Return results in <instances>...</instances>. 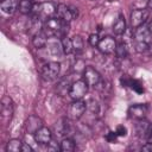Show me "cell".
Returning <instances> with one entry per match:
<instances>
[{"label": "cell", "mask_w": 152, "mask_h": 152, "mask_svg": "<svg viewBox=\"0 0 152 152\" xmlns=\"http://www.w3.org/2000/svg\"><path fill=\"white\" fill-rule=\"evenodd\" d=\"M25 127H26V131L30 134H34L39 128L43 127V120L39 116L31 115V116L27 118V120L25 122Z\"/></svg>", "instance_id": "13"}, {"label": "cell", "mask_w": 152, "mask_h": 152, "mask_svg": "<svg viewBox=\"0 0 152 152\" xmlns=\"http://www.w3.org/2000/svg\"><path fill=\"white\" fill-rule=\"evenodd\" d=\"M134 40L151 44V42H152V32H151L150 27L146 26L145 24L139 26V27H137L135 31H134Z\"/></svg>", "instance_id": "10"}, {"label": "cell", "mask_w": 152, "mask_h": 152, "mask_svg": "<svg viewBox=\"0 0 152 152\" xmlns=\"http://www.w3.org/2000/svg\"><path fill=\"white\" fill-rule=\"evenodd\" d=\"M74 69H75V71H76V72H83V71H84V69H86V65H84L83 61L78 59V61L75 63Z\"/></svg>", "instance_id": "32"}, {"label": "cell", "mask_w": 152, "mask_h": 152, "mask_svg": "<svg viewBox=\"0 0 152 152\" xmlns=\"http://www.w3.org/2000/svg\"><path fill=\"white\" fill-rule=\"evenodd\" d=\"M59 71H61V64L58 62H49L43 65L40 70V76L44 81L50 82L57 78V76L59 75Z\"/></svg>", "instance_id": "3"}, {"label": "cell", "mask_w": 152, "mask_h": 152, "mask_svg": "<svg viewBox=\"0 0 152 152\" xmlns=\"http://www.w3.org/2000/svg\"><path fill=\"white\" fill-rule=\"evenodd\" d=\"M33 2L28 1V0H20V4H19V12L21 14H31L32 10H33Z\"/></svg>", "instance_id": "23"}, {"label": "cell", "mask_w": 152, "mask_h": 152, "mask_svg": "<svg viewBox=\"0 0 152 152\" xmlns=\"http://www.w3.org/2000/svg\"><path fill=\"white\" fill-rule=\"evenodd\" d=\"M141 150L142 151H150V150H152V146L151 145H146V146H142Z\"/></svg>", "instance_id": "38"}, {"label": "cell", "mask_w": 152, "mask_h": 152, "mask_svg": "<svg viewBox=\"0 0 152 152\" xmlns=\"http://www.w3.org/2000/svg\"><path fill=\"white\" fill-rule=\"evenodd\" d=\"M23 147V141L19 139H11L7 145H6V151L7 152H19L21 151Z\"/></svg>", "instance_id": "20"}, {"label": "cell", "mask_w": 152, "mask_h": 152, "mask_svg": "<svg viewBox=\"0 0 152 152\" xmlns=\"http://www.w3.org/2000/svg\"><path fill=\"white\" fill-rule=\"evenodd\" d=\"M138 124L135 125V131H137V134L139 137H142L147 133V129H148V122L145 120V119H141V120H137Z\"/></svg>", "instance_id": "24"}, {"label": "cell", "mask_w": 152, "mask_h": 152, "mask_svg": "<svg viewBox=\"0 0 152 152\" xmlns=\"http://www.w3.org/2000/svg\"><path fill=\"white\" fill-rule=\"evenodd\" d=\"M28 1H31V2H34V1H36V0H28Z\"/></svg>", "instance_id": "40"}, {"label": "cell", "mask_w": 152, "mask_h": 152, "mask_svg": "<svg viewBox=\"0 0 152 152\" xmlns=\"http://www.w3.org/2000/svg\"><path fill=\"white\" fill-rule=\"evenodd\" d=\"M34 140L38 142V144H42V145H48L50 141H51V138H52V133L51 131L48 128V127H42L39 128L34 134Z\"/></svg>", "instance_id": "12"}, {"label": "cell", "mask_w": 152, "mask_h": 152, "mask_svg": "<svg viewBox=\"0 0 152 152\" xmlns=\"http://www.w3.org/2000/svg\"><path fill=\"white\" fill-rule=\"evenodd\" d=\"M115 55L118 58H126L128 55V49L127 45L125 43H119L116 44V49H115Z\"/></svg>", "instance_id": "27"}, {"label": "cell", "mask_w": 152, "mask_h": 152, "mask_svg": "<svg viewBox=\"0 0 152 152\" xmlns=\"http://www.w3.org/2000/svg\"><path fill=\"white\" fill-rule=\"evenodd\" d=\"M115 132H116V134H118V137H125V135L127 134V128H126L125 126H122V125H120V126H118V127H116V129H115Z\"/></svg>", "instance_id": "33"}, {"label": "cell", "mask_w": 152, "mask_h": 152, "mask_svg": "<svg viewBox=\"0 0 152 152\" xmlns=\"http://www.w3.org/2000/svg\"><path fill=\"white\" fill-rule=\"evenodd\" d=\"M86 106H87V110L88 112H90L93 115H96L97 113H99V103H97V101L96 100H94V99H89L87 102H86Z\"/></svg>", "instance_id": "28"}, {"label": "cell", "mask_w": 152, "mask_h": 152, "mask_svg": "<svg viewBox=\"0 0 152 152\" xmlns=\"http://www.w3.org/2000/svg\"><path fill=\"white\" fill-rule=\"evenodd\" d=\"M20 0H2L0 2V10L6 14H13L19 8Z\"/></svg>", "instance_id": "14"}, {"label": "cell", "mask_w": 152, "mask_h": 152, "mask_svg": "<svg viewBox=\"0 0 152 152\" xmlns=\"http://www.w3.org/2000/svg\"><path fill=\"white\" fill-rule=\"evenodd\" d=\"M48 150H49V151H58V150H61V146H58L57 142L50 141V142L48 144Z\"/></svg>", "instance_id": "35"}, {"label": "cell", "mask_w": 152, "mask_h": 152, "mask_svg": "<svg viewBox=\"0 0 152 152\" xmlns=\"http://www.w3.org/2000/svg\"><path fill=\"white\" fill-rule=\"evenodd\" d=\"M61 44H62V49H63V53L64 55H70L74 51V46H72V39L69 38L68 36L63 37L61 39Z\"/></svg>", "instance_id": "21"}, {"label": "cell", "mask_w": 152, "mask_h": 152, "mask_svg": "<svg viewBox=\"0 0 152 152\" xmlns=\"http://www.w3.org/2000/svg\"><path fill=\"white\" fill-rule=\"evenodd\" d=\"M48 48H49L50 52H51L53 56H59V55L63 52L61 40H55V42L49 43V46H48Z\"/></svg>", "instance_id": "26"}, {"label": "cell", "mask_w": 152, "mask_h": 152, "mask_svg": "<svg viewBox=\"0 0 152 152\" xmlns=\"http://www.w3.org/2000/svg\"><path fill=\"white\" fill-rule=\"evenodd\" d=\"M42 31L48 36V38H63L69 32V23L61 19L59 17H53L43 23Z\"/></svg>", "instance_id": "1"}, {"label": "cell", "mask_w": 152, "mask_h": 152, "mask_svg": "<svg viewBox=\"0 0 152 152\" xmlns=\"http://www.w3.org/2000/svg\"><path fill=\"white\" fill-rule=\"evenodd\" d=\"M21 151H24V152H32L33 151V148L28 145V144H25V142H23V147H21Z\"/></svg>", "instance_id": "36"}, {"label": "cell", "mask_w": 152, "mask_h": 152, "mask_svg": "<svg viewBox=\"0 0 152 152\" xmlns=\"http://www.w3.org/2000/svg\"><path fill=\"white\" fill-rule=\"evenodd\" d=\"M126 31V20H125V17L122 14H119L118 18L115 19L114 24H113V32L118 36L120 34H124Z\"/></svg>", "instance_id": "17"}, {"label": "cell", "mask_w": 152, "mask_h": 152, "mask_svg": "<svg viewBox=\"0 0 152 152\" xmlns=\"http://www.w3.org/2000/svg\"><path fill=\"white\" fill-rule=\"evenodd\" d=\"M57 17H59L61 19L65 20V21H70L71 19H74L72 12L70 10V6H66L64 4H59L57 6Z\"/></svg>", "instance_id": "15"}, {"label": "cell", "mask_w": 152, "mask_h": 152, "mask_svg": "<svg viewBox=\"0 0 152 152\" xmlns=\"http://www.w3.org/2000/svg\"><path fill=\"white\" fill-rule=\"evenodd\" d=\"M97 49L100 50V52H102L103 55H112L115 52L116 49V42L114 38L112 37H104L100 40Z\"/></svg>", "instance_id": "11"}, {"label": "cell", "mask_w": 152, "mask_h": 152, "mask_svg": "<svg viewBox=\"0 0 152 152\" xmlns=\"http://www.w3.org/2000/svg\"><path fill=\"white\" fill-rule=\"evenodd\" d=\"M13 115V101L10 96H4L1 100V120L7 124Z\"/></svg>", "instance_id": "7"}, {"label": "cell", "mask_w": 152, "mask_h": 152, "mask_svg": "<svg viewBox=\"0 0 152 152\" xmlns=\"http://www.w3.org/2000/svg\"><path fill=\"white\" fill-rule=\"evenodd\" d=\"M91 1H95V0H91Z\"/></svg>", "instance_id": "41"}, {"label": "cell", "mask_w": 152, "mask_h": 152, "mask_svg": "<svg viewBox=\"0 0 152 152\" xmlns=\"http://www.w3.org/2000/svg\"><path fill=\"white\" fill-rule=\"evenodd\" d=\"M71 84L72 83H70V81L69 80H66V78H63V80H61V82L57 84V93L59 94V95H62V96H64V95H69V91H70V88H71Z\"/></svg>", "instance_id": "19"}, {"label": "cell", "mask_w": 152, "mask_h": 152, "mask_svg": "<svg viewBox=\"0 0 152 152\" xmlns=\"http://www.w3.org/2000/svg\"><path fill=\"white\" fill-rule=\"evenodd\" d=\"M116 138H118L116 132H108V133L106 134V139H107V141H109V142H114V141L116 140Z\"/></svg>", "instance_id": "34"}, {"label": "cell", "mask_w": 152, "mask_h": 152, "mask_svg": "<svg viewBox=\"0 0 152 152\" xmlns=\"http://www.w3.org/2000/svg\"><path fill=\"white\" fill-rule=\"evenodd\" d=\"M146 7H147V10H148L150 12H152V0H147V2H146Z\"/></svg>", "instance_id": "37"}, {"label": "cell", "mask_w": 152, "mask_h": 152, "mask_svg": "<svg viewBox=\"0 0 152 152\" xmlns=\"http://www.w3.org/2000/svg\"><path fill=\"white\" fill-rule=\"evenodd\" d=\"M100 40H101V39H100V37H99L97 33H93V34H90L89 38H88V43H89L90 46H97L99 43H100Z\"/></svg>", "instance_id": "31"}, {"label": "cell", "mask_w": 152, "mask_h": 152, "mask_svg": "<svg viewBox=\"0 0 152 152\" xmlns=\"http://www.w3.org/2000/svg\"><path fill=\"white\" fill-rule=\"evenodd\" d=\"M72 46H74V52L75 53H80L83 51V48H84V42L82 39L81 36H74L72 38Z\"/></svg>", "instance_id": "25"}, {"label": "cell", "mask_w": 152, "mask_h": 152, "mask_svg": "<svg viewBox=\"0 0 152 152\" xmlns=\"http://www.w3.org/2000/svg\"><path fill=\"white\" fill-rule=\"evenodd\" d=\"M148 13H150V11L144 10V8L133 10L132 13H131V25H132V27L137 28V27L144 25L145 21L147 20V18H148Z\"/></svg>", "instance_id": "6"}, {"label": "cell", "mask_w": 152, "mask_h": 152, "mask_svg": "<svg viewBox=\"0 0 152 152\" xmlns=\"http://www.w3.org/2000/svg\"><path fill=\"white\" fill-rule=\"evenodd\" d=\"M88 91V84L84 80H77L71 84L69 96L71 100H82Z\"/></svg>", "instance_id": "4"}, {"label": "cell", "mask_w": 152, "mask_h": 152, "mask_svg": "<svg viewBox=\"0 0 152 152\" xmlns=\"http://www.w3.org/2000/svg\"><path fill=\"white\" fill-rule=\"evenodd\" d=\"M59 146H61V151L62 152H71V151L75 150V141L71 138L66 137L61 141Z\"/></svg>", "instance_id": "22"}, {"label": "cell", "mask_w": 152, "mask_h": 152, "mask_svg": "<svg viewBox=\"0 0 152 152\" xmlns=\"http://www.w3.org/2000/svg\"><path fill=\"white\" fill-rule=\"evenodd\" d=\"M148 27H150V30H151V32H152V21H151V24H150V26H148Z\"/></svg>", "instance_id": "39"}, {"label": "cell", "mask_w": 152, "mask_h": 152, "mask_svg": "<svg viewBox=\"0 0 152 152\" xmlns=\"http://www.w3.org/2000/svg\"><path fill=\"white\" fill-rule=\"evenodd\" d=\"M57 6L56 4L48 1V2H42V4H34L33 10L31 12L32 20L36 21H46L50 18H53L57 14Z\"/></svg>", "instance_id": "2"}, {"label": "cell", "mask_w": 152, "mask_h": 152, "mask_svg": "<svg viewBox=\"0 0 152 152\" xmlns=\"http://www.w3.org/2000/svg\"><path fill=\"white\" fill-rule=\"evenodd\" d=\"M150 48V44L147 43H142V42H135L134 40V49L137 52H145L147 51Z\"/></svg>", "instance_id": "29"}, {"label": "cell", "mask_w": 152, "mask_h": 152, "mask_svg": "<svg viewBox=\"0 0 152 152\" xmlns=\"http://www.w3.org/2000/svg\"><path fill=\"white\" fill-rule=\"evenodd\" d=\"M129 87H131L134 91H137V93H139V94L144 93V87H142V84H141L139 81H137V80H131Z\"/></svg>", "instance_id": "30"}, {"label": "cell", "mask_w": 152, "mask_h": 152, "mask_svg": "<svg viewBox=\"0 0 152 152\" xmlns=\"http://www.w3.org/2000/svg\"><path fill=\"white\" fill-rule=\"evenodd\" d=\"M83 80L87 82L88 86L96 87L97 83L101 81V75L95 68L88 65V66H86V69L83 71Z\"/></svg>", "instance_id": "8"}, {"label": "cell", "mask_w": 152, "mask_h": 152, "mask_svg": "<svg viewBox=\"0 0 152 152\" xmlns=\"http://www.w3.org/2000/svg\"><path fill=\"white\" fill-rule=\"evenodd\" d=\"M86 110H87L86 102H83L82 100H74V102L70 104L68 109V118L70 120H78L82 118Z\"/></svg>", "instance_id": "5"}, {"label": "cell", "mask_w": 152, "mask_h": 152, "mask_svg": "<svg viewBox=\"0 0 152 152\" xmlns=\"http://www.w3.org/2000/svg\"><path fill=\"white\" fill-rule=\"evenodd\" d=\"M148 110V106L145 103H137L128 108V116L134 120H141L145 119Z\"/></svg>", "instance_id": "9"}, {"label": "cell", "mask_w": 152, "mask_h": 152, "mask_svg": "<svg viewBox=\"0 0 152 152\" xmlns=\"http://www.w3.org/2000/svg\"><path fill=\"white\" fill-rule=\"evenodd\" d=\"M55 129L56 133L59 137H64L70 132V124H69V119H61L56 122L55 125Z\"/></svg>", "instance_id": "16"}, {"label": "cell", "mask_w": 152, "mask_h": 152, "mask_svg": "<svg viewBox=\"0 0 152 152\" xmlns=\"http://www.w3.org/2000/svg\"><path fill=\"white\" fill-rule=\"evenodd\" d=\"M32 44H33V46L37 48V49L44 48V46L48 44V36H46L43 31L37 32V33L33 36V38H32Z\"/></svg>", "instance_id": "18"}]
</instances>
